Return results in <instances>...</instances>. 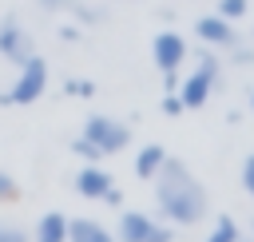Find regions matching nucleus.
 Wrapping results in <instances>:
<instances>
[{
    "mask_svg": "<svg viewBox=\"0 0 254 242\" xmlns=\"http://www.w3.org/2000/svg\"><path fill=\"white\" fill-rule=\"evenodd\" d=\"M151 182H155V210H159V218H167L175 226H194V222L206 218L210 194H206V186L198 182V175L183 159L167 155Z\"/></svg>",
    "mask_w": 254,
    "mask_h": 242,
    "instance_id": "f257e3e1",
    "label": "nucleus"
},
{
    "mask_svg": "<svg viewBox=\"0 0 254 242\" xmlns=\"http://www.w3.org/2000/svg\"><path fill=\"white\" fill-rule=\"evenodd\" d=\"M44 91H48V60L28 56V60L16 67V79L0 91V107H28V103H36Z\"/></svg>",
    "mask_w": 254,
    "mask_h": 242,
    "instance_id": "f03ea898",
    "label": "nucleus"
},
{
    "mask_svg": "<svg viewBox=\"0 0 254 242\" xmlns=\"http://www.w3.org/2000/svg\"><path fill=\"white\" fill-rule=\"evenodd\" d=\"M87 143L99 147V155H119L131 147V127L123 119H111V115H87L83 119V131H79Z\"/></svg>",
    "mask_w": 254,
    "mask_h": 242,
    "instance_id": "7ed1b4c3",
    "label": "nucleus"
},
{
    "mask_svg": "<svg viewBox=\"0 0 254 242\" xmlns=\"http://www.w3.org/2000/svg\"><path fill=\"white\" fill-rule=\"evenodd\" d=\"M218 75H222V67H218V60H210V56H202V63L175 87V95L183 99V107L187 111H198L206 99H210V91H214V83H218Z\"/></svg>",
    "mask_w": 254,
    "mask_h": 242,
    "instance_id": "20e7f679",
    "label": "nucleus"
},
{
    "mask_svg": "<svg viewBox=\"0 0 254 242\" xmlns=\"http://www.w3.org/2000/svg\"><path fill=\"white\" fill-rule=\"evenodd\" d=\"M175 230L155 222L151 214L143 210H123L119 214V230H115V242H171Z\"/></svg>",
    "mask_w": 254,
    "mask_h": 242,
    "instance_id": "39448f33",
    "label": "nucleus"
},
{
    "mask_svg": "<svg viewBox=\"0 0 254 242\" xmlns=\"http://www.w3.org/2000/svg\"><path fill=\"white\" fill-rule=\"evenodd\" d=\"M0 56L8 60V63H24L28 56H36V44H32V32L16 20V16H4L0 20Z\"/></svg>",
    "mask_w": 254,
    "mask_h": 242,
    "instance_id": "423d86ee",
    "label": "nucleus"
},
{
    "mask_svg": "<svg viewBox=\"0 0 254 242\" xmlns=\"http://www.w3.org/2000/svg\"><path fill=\"white\" fill-rule=\"evenodd\" d=\"M151 60L159 71H179V63L187 60V40L179 32H159L151 40Z\"/></svg>",
    "mask_w": 254,
    "mask_h": 242,
    "instance_id": "0eeeda50",
    "label": "nucleus"
},
{
    "mask_svg": "<svg viewBox=\"0 0 254 242\" xmlns=\"http://www.w3.org/2000/svg\"><path fill=\"white\" fill-rule=\"evenodd\" d=\"M194 36H198L202 44H210V48H234V44H238L234 24H230V20H222L218 12L198 16V20H194Z\"/></svg>",
    "mask_w": 254,
    "mask_h": 242,
    "instance_id": "6e6552de",
    "label": "nucleus"
},
{
    "mask_svg": "<svg viewBox=\"0 0 254 242\" xmlns=\"http://www.w3.org/2000/svg\"><path fill=\"white\" fill-rule=\"evenodd\" d=\"M111 186H115V179H111L99 163H87V167L75 171V190H79L83 198H103Z\"/></svg>",
    "mask_w": 254,
    "mask_h": 242,
    "instance_id": "1a4fd4ad",
    "label": "nucleus"
},
{
    "mask_svg": "<svg viewBox=\"0 0 254 242\" xmlns=\"http://www.w3.org/2000/svg\"><path fill=\"white\" fill-rule=\"evenodd\" d=\"M28 238L32 242H67V214H60V210L40 214V222H36V230Z\"/></svg>",
    "mask_w": 254,
    "mask_h": 242,
    "instance_id": "9d476101",
    "label": "nucleus"
},
{
    "mask_svg": "<svg viewBox=\"0 0 254 242\" xmlns=\"http://www.w3.org/2000/svg\"><path fill=\"white\" fill-rule=\"evenodd\" d=\"M67 242H115V234L95 218H67Z\"/></svg>",
    "mask_w": 254,
    "mask_h": 242,
    "instance_id": "9b49d317",
    "label": "nucleus"
},
{
    "mask_svg": "<svg viewBox=\"0 0 254 242\" xmlns=\"http://www.w3.org/2000/svg\"><path fill=\"white\" fill-rule=\"evenodd\" d=\"M163 159H167V151H163L159 143H147V147H139V155H135V175H139L143 182H151V179L159 175Z\"/></svg>",
    "mask_w": 254,
    "mask_h": 242,
    "instance_id": "f8f14e48",
    "label": "nucleus"
},
{
    "mask_svg": "<svg viewBox=\"0 0 254 242\" xmlns=\"http://www.w3.org/2000/svg\"><path fill=\"white\" fill-rule=\"evenodd\" d=\"M206 242H238V222H234L230 214H222V218L214 222V230L206 234Z\"/></svg>",
    "mask_w": 254,
    "mask_h": 242,
    "instance_id": "ddd939ff",
    "label": "nucleus"
},
{
    "mask_svg": "<svg viewBox=\"0 0 254 242\" xmlns=\"http://www.w3.org/2000/svg\"><path fill=\"white\" fill-rule=\"evenodd\" d=\"M246 8H250L246 0H218V16H222V20H230V24H234V20H242V16H246Z\"/></svg>",
    "mask_w": 254,
    "mask_h": 242,
    "instance_id": "4468645a",
    "label": "nucleus"
},
{
    "mask_svg": "<svg viewBox=\"0 0 254 242\" xmlns=\"http://www.w3.org/2000/svg\"><path fill=\"white\" fill-rule=\"evenodd\" d=\"M64 95H79V99H87V95H95V83L91 79H64Z\"/></svg>",
    "mask_w": 254,
    "mask_h": 242,
    "instance_id": "2eb2a0df",
    "label": "nucleus"
},
{
    "mask_svg": "<svg viewBox=\"0 0 254 242\" xmlns=\"http://www.w3.org/2000/svg\"><path fill=\"white\" fill-rule=\"evenodd\" d=\"M71 151H75L79 159H87V163H99V159H103V155H99V147H95V143H87L83 135H75V139H71Z\"/></svg>",
    "mask_w": 254,
    "mask_h": 242,
    "instance_id": "dca6fc26",
    "label": "nucleus"
},
{
    "mask_svg": "<svg viewBox=\"0 0 254 242\" xmlns=\"http://www.w3.org/2000/svg\"><path fill=\"white\" fill-rule=\"evenodd\" d=\"M16 198H20V182L8 171H0V202H16Z\"/></svg>",
    "mask_w": 254,
    "mask_h": 242,
    "instance_id": "f3484780",
    "label": "nucleus"
},
{
    "mask_svg": "<svg viewBox=\"0 0 254 242\" xmlns=\"http://www.w3.org/2000/svg\"><path fill=\"white\" fill-rule=\"evenodd\" d=\"M242 190L254 198V155H246V159H242Z\"/></svg>",
    "mask_w": 254,
    "mask_h": 242,
    "instance_id": "a211bd4d",
    "label": "nucleus"
},
{
    "mask_svg": "<svg viewBox=\"0 0 254 242\" xmlns=\"http://www.w3.org/2000/svg\"><path fill=\"white\" fill-rule=\"evenodd\" d=\"M159 107H163V115H183V111H187V107H183V99H179V95H175V91H167V95H163V103H159Z\"/></svg>",
    "mask_w": 254,
    "mask_h": 242,
    "instance_id": "6ab92c4d",
    "label": "nucleus"
},
{
    "mask_svg": "<svg viewBox=\"0 0 254 242\" xmlns=\"http://www.w3.org/2000/svg\"><path fill=\"white\" fill-rule=\"evenodd\" d=\"M0 242H32L20 226H0Z\"/></svg>",
    "mask_w": 254,
    "mask_h": 242,
    "instance_id": "aec40b11",
    "label": "nucleus"
},
{
    "mask_svg": "<svg viewBox=\"0 0 254 242\" xmlns=\"http://www.w3.org/2000/svg\"><path fill=\"white\" fill-rule=\"evenodd\" d=\"M99 202H107V206H123V190H115V186H111V190H107Z\"/></svg>",
    "mask_w": 254,
    "mask_h": 242,
    "instance_id": "412c9836",
    "label": "nucleus"
},
{
    "mask_svg": "<svg viewBox=\"0 0 254 242\" xmlns=\"http://www.w3.org/2000/svg\"><path fill=\"white\" fill-rule=\"evenodd\" d=\"M60 40H67V44H75V40H79V28H75V24H67V28H60Z\"/></svg>",
    "mask_w": 254,
    "mask_h": 242,
    "instance_id": "4be33fe9",
    "label": "nucleus"
},
{
    "mask_svg": "<svg viewBox=\"0 0 254 242\" xmlns=\"http://www.w3.org/2000/svg\"><path fill=\"white\" fill-rule=\"evenodd\" d=\"M250 111H254V91H250Z\"/></svg>",
    "mask_w": 254,
    "mask_h": 242,
    "instance_id": "5701e85b",
    "label": "nucleus"
},
{
    "mask_svg": "<svg viewBox=\"0 0 254 242\" xmlns=\"http://www.w3.org/2000/svg\"><path fill=\"white\" fill-rule=\"evenodd\" d=\"M250 242H254V238H250Z\"/></svg>",
    "mask_w": 254,
    "mask_h": 242,
    "instance_id": "b1692460",
    "label": "nucleus"
}]
</instances>
